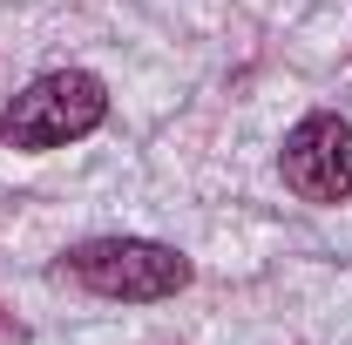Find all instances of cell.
Wrapping results in <instances>:
<instances>
[{
    "instance_id": "cell-1",
    "label": "cell",
    "mask_w": 352,
    "mask_h": 345,
    "mask_svg": "<svg viewBox=\"0 0 352 345\" xmlns=\"http://www.w3.org/2000/svg\"><path fill=\"white\" fill-rule=\"evenodd\" d=\"M102 115H109V88L95 82L88 68H54V75H34L7 102L0 135L14 149H61L75 135L102 129Z\"/></svg>"
},
{
    "instance_id": "cell-2",
    "label": "cell",
    "mask_w": 352,
    "mask_h": 345,
    "mask_svg": "<svg viewBox=\"0 0 352 345\" xmlns=\"http://www.w3.org/2000/svg\"><path fill=\"white\" fill-rule=\"evenodd\" d=\"M68 278L88 285L95 298H176L190 285V258L170 251V244H149V237H88L68 251Z\"/></svg>"
},
{
    "instance_id": "cell-3",
    "label": "cell",
    "mask_w": 352,
    "mask_h": 345,
    "mask_svg": "<svg viewBox=\"0 0 352 345\" xmlns=\"http://www.w3.org/2000/svg\"><path fill=\"white\" fill-rule=\"evenodd\" d=\"M285 183L305 203H339L352 197V122L339 115H305L298 129L285 135Z\"/></svg>"
}]
</instances>
